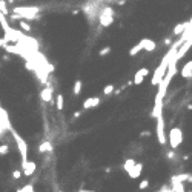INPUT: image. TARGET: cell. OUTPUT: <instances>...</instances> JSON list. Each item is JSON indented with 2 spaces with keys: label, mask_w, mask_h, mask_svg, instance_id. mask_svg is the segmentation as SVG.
<instances>
[{
  "label": "cell",
  "mask_w": 192,
  "mask_h": 192,
  "mask_svg": "<svg viewBox=\"0 0 192 192\" xmlns=\"http://www.w3.org/2000/svg\"><path fill=\"white\" fill-rule=\"evenodd\" d=\"M149 74V69L148 68H141V69H138L135 74H134V85H141L143 83V80H145V77Z\"/></svg>",
  "instance_id": "cell-7"
},
{
  "label": "cell",
  "mask_w": 192,
  "mask_h": 192,
  "mask_svg": "<svg viewBox=\"0 0 192 192\" xmlns=\"http://www.w3.org/2000/svg\"><path fill=\"white\" fill-rule=\"evenodd\" d=\"M114 92V85H106L103 89V95H109V94Z\"/></svg>",
  "instance_id": "cell-21"
},
{
  "label": "cell",
  "mask_w": 192,
  "mask_h": 192,
  "mask_svg": "<svg viewBox=\"0 0 192 192\" xmlns=\"http://www.w3.org/2000/svg\"><path fill=\"white\" fill-rule=\"evenodd\" d=\"M9 152V146H6V145H2L0 146V154L2 155H5V154H8Z\"/></svg>",
  "instance_id": "cell-23"
},
{
  "label": "cell",
  "mask_w": 192,
  "mask_h": 192,
  "mask_svg": "<svg viewBox=\"0 0 192 192\" xmlns=\"http://www.w3.org/2000/svg\"><path fill=\"white\" fill-rule=\"evenodd\" d=\"M140 51H143V46H141V43H138V45H135V46H132L131 49H129V55H137Z\"/></svg>",
  "instance_id": "cell-16"
},
{
  "label": "cell",
  "mask_w": 192,
  "mask_h": 192,
  "mask_svg": "<svg viewBox=\"0 0 192 192\" xmlns=\"http://www.w3.org/2000/svg\"><path fill=\"white\" fill-rule=\"evenodd\" d=\"M39 11H40V8H37V6H16L12 9L14 14H19L22 19H28V20L35 19Z\"/></svg>",
  "instance_id": "cell-1"
},
{
  "label": "cell",
  "mask_w": 192,
  "mask_h": 192,
  "mask_svg": "<svg viewBox=\"0 0 192 192\" xmlns=\"http://www.w3.org/2000/svg\"><path fill=\"white\" fill-rule=\"evenodd\" d=\"M189 25H191V22H183V23L175 25V28H174V35H181L187 28H189Z\"/></svg>",
  "instance_id": "cell-11"
},
{
  "label": "cell",
  "mask_w": 192,
  "mask_h": 192,
  "mask_svg": "<svg viewBox=\"0 0 192 192\" xmlns=\"http://www.w3.org/2000/svg\"><path fill=\"white\" fill-rule=\"evenodd\" d=\"M140 135H141V137H149V135H151V132H149V131H143Z\"/></svg>",
  "instance_id": "cell-29"
},
{
  "label": "cell",
  "mask_w": 192,
  "mask_h": 192,
  "mask_svg": "<svg viewBox=\"0 0 192 192\" xmlns=\"http://www.w3.org/2000/svg\"><path fill=\"white\" fill-rule=\"evenodd\" d=\"M78 192H94V191H85V189H82V191H78Z\"/></svg>",
  "instance_id": "cell-32"
},
{
  "label": "cell",
  "mask_w": 192,
  "mask_h": 192,
  "mask_svg": "<svg viewBox=\"0 0 192 192\" xmlns=\"http://www.w3.org/2000/svg\"><path fill=\"white\" fill-rule=\"evenodd\" d=\"M80 91H82V80H75L74 89H72V94H74V95H78Z\"/></svg>",
  "instance_id": "cell-19"
},
{
  "label": "cell",
  "mask_w": 192,
  "mask_h": 192,
  "mask_svg": "<svg viewBox=\"0 0 192 192\" xmlns=\"http://www.w3.org/2000/svg\"><path fill=\"white\" fill-rule=\"evenodd\" d=\"M40 97H42L43 101H51V100H52V88H51V86L45 88L43 91L40 92Z\"/></svg>",
  "instance_id": "cell-12"
},
{
  "label": "cell",
  "mask_w": 192,
  "mask_h": 192,
  "mask_svg": "<svg viewBox=\"0 0 192 192\" xmlns=\"http://www.w3.org/2000/svg\"><path fill=\"white\" fill-rule=\"evenodd\" d=\"M5 45H6V40H5V37H3V39H0V48H3Z\"/></svg>",
  "instance_id": "cell-30"
},
{
  "label": "cell",
  "mask_w": 192,
  "mask_h": 192,
  "mask_svg": "<svg viewBox=\"0 0 192 192\" xmlns=\"http://www.w3.org/2000/svg\"><path fill=\"white\" fill-rule=\"evenodd\" d=\"M148 186H149V181H148V180H143V181L140 183V186H138V187H140V189H146Z\"/></svg>",
  "instance_id": "cell-26"
},
{
  "label": "cell",
  "mask_w": 192,
  "mask_h": 192,
  "mask_svg": "<svg viewBox=\"0 0 192 192\" xmlns=\"http://www.w3.org/2000/svg\"><path fill=\"white\" fill-rule=\"evenodd\" d=\"M59 192H63V191H59Z\"/></svg>",
  "instance_id": "cell-34"
},
{
  "label": "cell",
  "mask_w": 192,
  "mask_h": 192,
  "mask_svg": "<svg viewBox=\"0 0 192 192\" xmlns=\"http://www.w3.org/2000/svg\"><path fill=\"white\" fill-rule=\"evenodd\" d=\"M19 25H20V28H22V29H25V31H26V32H29V31H31V26L26 23V22L20 20V23H19Z\"/></svg>",
  "instance_id": "cell-22"
},
{
  "label": "cell",
  "mask_w": 192,
  "mask_h": 192,
  "mask_svg": "<svg viewBox=\"0 0 192 192\" xmlns=\"http://www.w3.org/2000/svg\"><path fill=\"white\" fill-rule=\"evenodd\" d=\"M180 75L183 78H186V80L192 78V60L186 62V63L183 65V68L180 69Z\"/></svg>",
  "instance_id": "cell-8"
},
{
  "label": "cell",
  "mask_w": 192,
  "mask_h": 192,
  "mask_svg": "<svg viewBox=\"0 0 192 192\" xmlns=\"http://www.w3.org/2000/svg\"><path fill=\"white\" fill-rule=\"evenodd\" d=\"M100 105V99L99 97H89L83 101V109H91V108H95V106Z\"/></svg>",
  "instance_id": "cell-10"
},
{
  "label": "cell",
  "mask_w": 192,
  "mask_h": 192,
  "mask_svg": "<svg viewBox=\"0 0 192 192\" xmlns=\"http://www.w3.org/2000/svg\"><path fill=\"white\" fill-rule=\"evenodd\" d=\"M23 168V174L26 177H29V175H32V172L35 171V162H28L25 164V166H22Z\"/></svg>",
  "instance_id": "cell-13"
},
{
  "label": "cell",
  "mask_w": 192,
  "mask_h": 192,
  "mask_svg": "<svg viewBox=\"0 0 192 192\" xmlns=\"http://www.w3.org/2000/svg\"><path fill=\"white\" fill-rule=\"evenodd\" d=\"M157 140L160 145H166V141H168V135H166V132H164V118H163V114H160L157 118Z\"/></svg>",
  "instance_id": "cell-5"
},
{
  "label": "cell",
  "mask_w": 192,
  "mask_h": 192,
  "mask_svg": "<svg viewBox=\"0 0 192 192\" xmlns=\"http://www.w3.org/2000/svg\"><path fill=\"white\" fill-rule=\"evenodd\" d=\"M20 175H22V174H20V171H19V169H17V171H14V172H12V177H14L16 180H19V178H20Z\"/></svg>",
  "instance_id": "cell-28"
},
{
  "label": "cell",
  "mask_w": 192,
  "mask_h": 192,
  "mask_svg": "<svg viewBox=\"0 0 192 192\" xmlns=\"http://www.w3.org/2000/svg\"><path fill=\"white\" fill-rule=\"evenodd\" d=\"M174 151H175V149H172V151H169V152H168V157L171 158V160L177 158V155H175V152H174Z\"/></svg>",
  "instance_id": "cell-27"
},
{
  "label": "cell",
  "mask_w": 192,
  "mask_h": 192,
  "mask_svg": "<svg viewBox=\"0 0 192 192\" xmlns=\"http://www.w3.org/2000/svg\"><path fill=\"white\" fill-rule=\"evenodd\" d=\"M0 12H2L3 16H9L11 14L9 9H8V6H6V3H5V0H0Z\"/></svg>",
  "instance_id": "cell-18"
},
{
  "label": "cell",
  "mask_w": 192,
  "mask_h": 192,
  "mask_svg": "<svg viewBox=\"0 0 192 192\" xmlns=\"http://www.w3.org/2000/svg\"><path fill=\"white\" fill-rule=\"evenodd\" d=\"M22 192H34V186L32 185H26L25 187H22Z\"/></svg>",
  "instance_id": "cell-24"
},
{
  "label": "cell",
  "mask_w": 192,
  "mask_h": 192,
  "mask_svg": "<svg viewBox=\"0 0 192 192\" xmlns=\"http://www.w3.org/2000/svg\"><path fill=\"white\" fill-rule=\"evenodd\" d=\"M109 52H111V48H109V46H106V48H103V49L99 52V55L103 57V55H106V54H109Z\"/></svg>",
  "instance_id": "cell-25"
},
{
  "label": "cell",
  "mask_w": 192,
  "mask_h": 192,
  "mask_svg": "<svg viewBox=\"0 0 192 192\" xmlns=\"http://www.w3.org/2000/svg\"><path fill=\"white\" fill-rule=\"evenodd\" d=\"M140 43L143 46V51H148V52H152V51H155V48H157V43L151 39H143Z\"/></svg>",
  "instance_id": "cell-9"
},
{
  "label": "cell",
  "mask_w": 192,
  "mask_h": 192,
  "mask_svg": "<svg viewBox=\"0 0 192 192\" xmlns=\"http://www.w3.org/2000/svg\"><path fill=\"white\" fill-rule=\"evenodd\" d=\"M17 192H22V189H19V191H17Z\"/></svg>",
  "instance_id": "cell-33"
},
{
  "label": "cell",
  "mask_w": 192,
  "mask_h": 192,
  "mask_svg": "<svg viewBox=\"0 0 192 192\" xmlns=\"http://www.w3.org/2000/svg\"><path fill=\"white\" fill-rule=\"evenodd\" d=\"M141 171H143V164L137 163L135 166H134L132 171L129 172V177H131V178H138V177H140V174H141Z\"/></svg>",
  "instance_id": "cell-14"
},
{
  "label": "cell",
  "mask_w": 192,
  "mask_h": 192,
  "mask_svg": "<svg viewBox=\"0 0 192 192\" xmlns=\"http://www.w3.org/2000/svg\"><path fill=\"white\" fill-rule=\"evenodd\" d=\"M11 132H12V137H14L17 146H19V151H20V155H22V166H25V164L28 163V145H26V141L14 131V129H11Z\"/></svg>",
  "instance_id": "cell-2"
},
{
  "label": "cell",
  "mask_w": 192,
  "mask_h": 192,
  "mask_svg": "<svg viewBox=\"0 0 192 192\" xmlns=\"http://www.w3.org/2000/svg\"><path fill=\"white\" fill-rule=\"evenodd\" d=\"M55 99H57V101H55L57 109H59V111H63V95H62V94H59Z\"/></svg>",
  "instance_id": "cell-20"
},
{
  "label": "cell",
  "mask_w": 192,
  "mask_h": 192,
  "mask_svg": "<svg viewBox=\"0 0 192 192\" xmlns=\"http://www.w3.org/2000/svg\"><path fill=\"white\" fill-rule=\"evenodd\" d=\"M168 140H169V145H171V149H178V146L183 143V132L180 128H172L171 132L168 135Z\"/></svg>",
  "instance_id": "cell-3"
},
{
  "label": "cell",
  "mask_w": 192,
  "mask_h": 192,
  "mask_svg": "<svg viewBox=\"0 0 192 192\" xmlns=\"http://www.w3.org/2000/svg\"><path fill=\"white\" fill-rule=\"evenodd\" d=\"M163 95H160V94L157 92V95H155V103H154V109L152 112H151V117L157 118L160 114H163Z\"/></svg>",
  "instance_id": "cell-6"
},
{
  "label": "cell",
  "mask_w": 192,
  "mask_h": 192,
  "mask_svg": "<svg viewBox=\"0 0 192 192\" xmlns=\"http://www.w3.org/2000/svg\"><path fill=\"white\" fill-rule=\"evenodd\" d=\"M135 164H137V162H135L134 158H128L126 162H124V164H123V169L129 174V172H131L132 169H134V166H135Z\"/></svg>",
  "instance_id": "cell-15"
},
{
  "label": "cell",
  "mask_w": 192,
  "mask_h": 192,
  "mask_svg": "<svg viewBox=\"0 0 192 192\" xmlns=\"http://www.w3.org/2000/svg\"><path fill=\"white\" fill-rule=\"evenodd\" d=\"M99 22H100L101 26L112 25V22H114V9L112 8H109V6L101 8V11L99 14Z\"/></svg>",
  "instance_id": "cell-4"
},
{
  "label": "cell",
  "mask_w": 192,
  "mask_h": 192,
  "mask_svg": "<svg viewBox=\"0 0 192 192\" xmlns=\"http://www.w3.org/2000/svg\"><path fill=\"white\" fill-rule=\"evenodd\" d=\"M118 2V5H124V3H126V0H117Z\"/></svg>",
  "instance_id": "cell-31"
},
{
  "label": "cell",
  "mask_w": 192,
  "mask_h": 192,
  "mask_svg": "<svg viewBox=\"0 0 192 192\" xmlns=\"http://www.w3.org/2000/svg\"><path fill=\"white\" fill-rule=\"evenodd\" d=\"M51 149H52V145L49 141H45L39 146V152H46V151H51Z\"/></svg>",
  "instance_id": "cell-17"
}]
</instances>
